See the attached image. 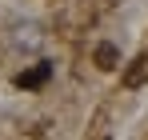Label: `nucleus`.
<instances>
[{
  "label": "nucleus",
  "instance_id": "f257e3e1",
  "mask_svg": "<svg viewBox=\"0 0 148 140\" xmlns=\"http://www.w3.org/2000/svg\"><path fill=\"white\" fill-rule=\"evenodd\" d=\"M48 80H52V64L40 60V64H32V68H24L16 76V88H44Z\"/></svg>",
  "mask_w": 148,
  "mask_h": 140
},
{
  "label": "nucleus",
  "instance_id": "f03ea898",
  "mask_svg": "<svg viewBox=\"0 0 148 140\" xmlns=\"http://www.w3.org/2000/svg\"><path fill=\"white\" fill-rule=\"evenodd\" d=\"M116 60H120V52H116L112 44H100L96 48V64L100 68H116Z\"/></svg>",
  "mask_w": 148,
  "mask_h": 140
}]
</instances>
